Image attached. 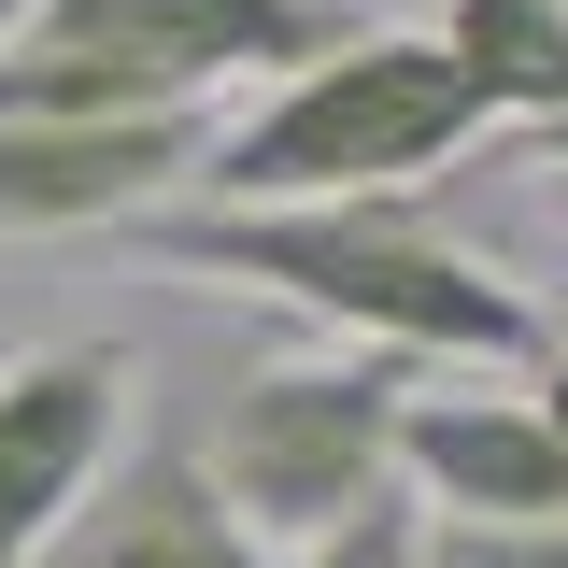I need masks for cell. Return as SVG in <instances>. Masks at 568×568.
Segmentation results:
<instances>
[{"mask_svg": "<svg viewBox=\"0 0 568 568\" xmlns=\"http://www.w3.org/2000/svg\"><path fill=\"white\" fill-rule=\"evenodd\" d=\"M398 484L426 511H484V526H568V440L540 398H469V384H413L398 413Z\"/></svg>", "mask_w": 568, "mask_h": 568, "instance_id": "cell-8", "label": "cell"}, {"mask_svg": "<svg viewBox=\"0 0 568 568\" xmlns=\"http://www.w3.org/2000/svg\"><path fill=\"white\" fill-rule=\"evenodd\" d=\"M0 29H14V0H0Z\"/></svg>", "mask_w": 568, "mask_h": 568, "instance_id": "cell-13", "label": "cell"}, {"mask_svg": "<svg viewBox=\"0 0 568 568\" xmlns=\"http://www.w3.org/2000/svg\"><path fill=\"white\" fill-rule=\"evenodd\" d=\"M555 213H568V156H555Z\"/></svg>", "mask_w": 568, "mask_h": 568, "instance_id": "cell-12", "label": "cell"}, {"mask_svg": "<svg viewBox=\"0 0 568 568\" xmlns=\"http://www.w3.org/2000/svg\"><path fill=\"white\" fill-rule=\"evenodd\" d=\"M440 58L484 85L497 129L540 142L568 114V0H455V14H440Z\"/></svg>", "mask_w": 568, "mask_h": 568, "instance_id": "cell-9", "label": "cell"}, {"mask_svg": "<svg viewBox=\"0 0 568 568\" xmlns=\"http://www.w3.org/2000/svg\"><path fill=\"white\" fill-rule=\"evenodd\" d=\"M413 568H568V526H484V511H426Z\"/></svg>", "mask_w": 568, "mask_h": 568, "instance_id": "cell-10", "label": "cell"}, {"mask_svg": "<svg viewBox=\"0 0 568 568\" xmlns=\"http://www.w3.org/2000/svg\"><path fill=\"white\" fill-rule=\"evenodd\" d=\"M484 85L440 58V29H355L284 71L256 114H213L185 200H413L484 142Z\"/></svg>", "mask_w": 568, "mask_h": 568, "instance_id": "cell-2", "label": "cell"}, {"mask_svg": "<svg viewBox=\"0 0 568 568\" xmlns=\"http://www.w3.org/2000/svg\"><path fill=\"white\" fill-rule=\"evenodd\" d=\"M129 384H142V355L100 342V327L0 355V568H29L85 511V484L129 455V426H142Z\"/></svg>", "mask_w": 568, "mask_h": 568, "instance_id": "cell-5", "label": "cell"}, {"mask_svg": "<svg viewBox=\"0 0 568 568\" xmlns=\"http://www.w3.org/2000/svg\"><path fill=\"white\" fill-rule=\"evenodd\" d=\"M526 156H540V171H555V156H568V114H555V129H540V142H526Z\"/></svg>", "mask_w": 568, "mask_h": 568, "instance_id": "cell-11", "label": "cell"}, {"mask_svg": "<svg viewBox=\"0 0 568 568\" xmlns=\"http://www.w3.org/2000/svg\"><path fill=\"white\" fill-rule=\"evenodd\" d=\"M114 242L142 271L242 284L355 355H440V369H540L555 355L540 298L497 256H469L455 227H426L413 200H156Z\"/></svg>", "mask_w": 568, "mask_h": 568, "instance_id": "cell-1", "label": "cell"}, {"mask_svg": "<svg viewBox=\"0 0 568 568\" xmlns=\"http://www.w3.org/2000/svg\"><path fill=\"white\" fill-rule=\"evenodd\" d=\"M29 568H284V555L242 526V511H227V497H213L185 413H142L129 455L85 484V511H71Z\"/></svg>", "mask_w": 568, "mask_h": 568, "instance_id": "cell-7", "label": "cell"}, {"mask_svg": "<svg viewBox=\"0 0 568 568\" xmlns=\"http://www.w3.org/2000/svg\"><path fill=\"white\" fill-rule=\"evenodd\" d=\"M355 43L342 0H14L0 114H213V85H284Z\"/></svg>", "mask_w": 568, "mask_h": 568, "instance_id": "cell-3", "label": "cell"}, {"mask_svg": "<svg viewBox=\"0 0 568 568\" xmlns=\"http://www.w3.org/2000/svg\"><path fill=\"white\" fill-rule=\"evenodd\" d=\"M213 114H0V242H85L200 185Z\"/></svg>", "mask_w": 568, "mask_h": 568, "instance_id": "cell-6", "label": "cell"}, {"mask_svg": "<svg viewBox=\"0 0 568 568\" xmlns=\"http://www.w3.org/2000/svg\"><path fill=\"white\" fill-rule=\"evenodd\" d=\"M398 413H413V355H256L213 384V413H185L213 497L271 540L313 555L327 526H355L369 497H398Z\"/></svg>", "mask_w": 568, "mask_h": 568, "instance_id": "cell-4", "label": "cell"}]
</instances>
